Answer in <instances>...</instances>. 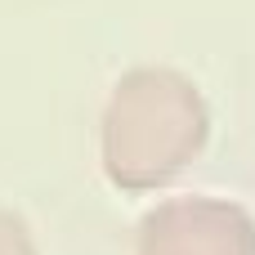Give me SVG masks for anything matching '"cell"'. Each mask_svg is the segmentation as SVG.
<instances>
[{"instance_id":"6da1fadb","label":"cell","mask_w":255,"mask_h":255,"mask_svg":"<svg viewBox=\"0 0 255 255\" xmlns=\"http://www.w3.org/2000/svg\"><path fill=\"white\" fill-rule=\"evenodd\" d=\"M206 139L211 108L184 72L130 67L117 76L99 121V161L121 193H152L184 175Z\"/></svg>"},{"instance_id":"7a4b0ae2","label":"cell","mask_w":255,"mask_h":255,"mask_svg":"<svg viewBox=\"0 0 255 255\" xmlns=\"http://www.w3.org/2000/svg\"><path fill=\"white\" fill-rule=\"evenodd\" d=\"M134 255H255V220L229 197H166L139 220Z\"/></svg>"},{"instance_id":"3957f363","label":"cell","mask_w":255,"mask_h":255,"mask_svg":"<svg viewBox=\"0 0 255 255\" xmlns=\"http://www.w3.org/2000/svg\"><path fill=\"white\" fill-rule=\"evenodd\" d=\"M0 255H40L31 229H27L13 211H4V206H0Z\"/></svg>"}]
</instances>
